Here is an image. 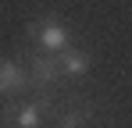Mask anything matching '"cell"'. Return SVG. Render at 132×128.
Returning a JSON list of instances; mask_svg holds the SVG:
<instances>
[{
  "mask_svg": "<svg viewBox=\"0 0 132 128\" xmlns=\"http://www.w3.org/2000/svg\"><path fill=\"white\" fill-rule=\"evenodd\" d=\"M29 43L32 50H43V53H61L71 46V29L61 14H39V18L29 21Z\"/></svg>",
  "mask_w": 132,
  "mask_h": 128,
  "instance_id": "cell-1",
  "label": "cell"
},
{
  "mask_svg": "<svg viewBox=\"0 0 132 128\" xmlns=\"http://www.w3.org/2000/svg\"><path fill=\"white\" fill-rule=\"evenodd\" d=\"M29 78H32V89H54L61 82V61L57 53H43V50H29Z\"/></svg>",
  "mask_w": 132,
  "mask_h": 128,
  "instance_id": "cell-2",
  "label": "cell"
},
{
  "mask_svg": "<svg viewBox=\"0 0 132 128\" xmlns=\"http://www.w3.org/2000/svg\"><path fill=\"white\" fill-rule=\"evenodd\" d=\"M32 89V78H29V68L14 57H0V96L14 100Z\"/></svg>",
  "mask_w": 132,
  "mask_h": 128,
  "instance_id": "cell-3",
  "label": "cell"
},
{
  "mask_svg": "<svg viewBox=\"0 0 132 128\" xmlns=\"http://www.w3.org/2000/svg\"><path fill=\"white\" fill-rule=\"evenodd\" d=\"M43 110L32 103V100H25V103H18V100H11V103L0 107V125L4 128H43Z\"/></svg>",
  "mask_w": 132,
  "mask_h": 128,
  "instance_id": "cell-4",
  "label": "cell"
},
{
  "mask_svg": "<svg viewBox=\"0 0 132 128\" xmlns=\"http://www.w3.org/2000/svg\"><path fill=\"white\" fill-rule=\"evenodd\" d=\"M93 121H96V107L86 96H71L57 110V128H93Z\"/></svg>",
  "mask_w": 132,
  "mask_h": 128,
  "instance_id": "cell-5",
  "label": "cell"
},
{
  "mask_svg": "<svg viewBox=\"0 0 132 128\" xmlns=\"http://www.w3.org/2000/svg\"><path fill=\"white\" fill-rule=\"evenodd\" d=\"M57 61H61V75L64 78H82V75H89V68H93V57H89V50H82V46H68V50H61L57 53Z\"/></svg>",
  "mask_w": 132,
  "mask_h": 128,
  "instance_id": "cell-6",
  "label": "cell"
}]
</instances>
